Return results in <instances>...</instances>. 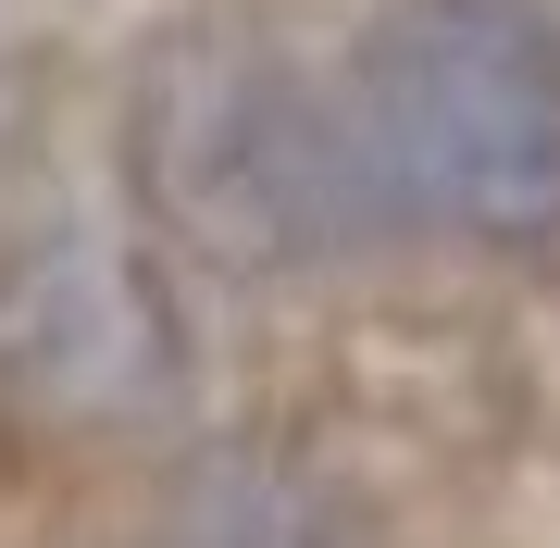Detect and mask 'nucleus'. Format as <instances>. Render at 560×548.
Instances as JSON below:
<instances>
[{
  "label": "nucleus",
  "mask_w": 560,
  "mask_h": 548,
  "mask_svg": "<svg viewBox=\"0 0 560 548\" xmlns=\"http://www.w3.org/2000/svg\"><path fill=\"white\" fill-rule=\"evenodd\" d=\"M349 101L423 212L474 237L560 224V38L523 0H386Z\"/></svg>",
  "instance_id": "nucleus-1"
}]
</instances>
